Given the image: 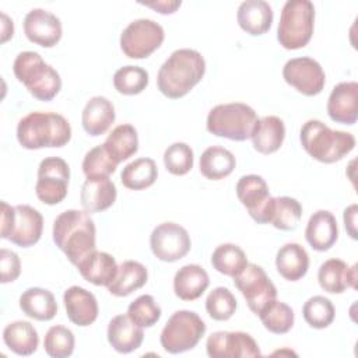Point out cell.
Instances as JSON below:
<instances>
[{
  "label": "cell",
  "mask_w": 358,
  "mask_h": 358,
  "mask_svg": "<svg viewBox=\"0 0 358 358\" xmlns=\"http://www.w3.org/2000/svg\"><path fill=\"white\" fill-rule=\"evenodd\" d=\"M329 117L341 124H354L358 117V84L355 81L338 83L327 99Z\"/></svg>",
  "instance_id": "ac0fdd59"
},
{
  "label": "cell",
  "mask_w": 358,
  "mask_h": 358,
  "mask_svg": "<svg viewBox=\"0 0 358 358\" xmlns=\"http://www.w3.org/2000/svg\"><path fill=\"white\" fill-rule=\"evenodd\" d=\"M145 7H150L159 14H173L182 4L180 0H157V1H147V3H140Z\"/></svg>",
  "instance_id": "7dc6e473"
},
{
  "label": "cell",
  "mask_w": 358,
  "mask_h": 358,
  "mask_svg": "<svg viewBox=\"0 0 358 358\" xmlns=\"http://www.w3.org/2000/svg\"><path fill=\"white\" fill-rule=\"evenodd\" d=\"M117 267L119 266L112 255L98 250L91 252L77 264L81 277L98 287H108L115 280Z\"/></svg>",
  "instance_id": "cb8c5ba5"
},
{
  "label": "cell",
  "mask_w": 358,
  "mask_h": 358,
  "mask_svg": "<svg viewBox=\"0 0 358 358\" xmlns=\"http://www.w3.org/2000/svg\"><path fill=\"white\" fill-rule=\"evenodd\" d=\"M42 229L43 217L36 208L28 204L14 206L11 228L7 238L11 243L20 248L34 246L41 239Z\"/></svg>",
  "instance_id": "e0dca14e"
},
{
  "label": "cell",
  "mask_w": 358,
  "mask_h": 358,
  "mask_svg": "<svg viewBox=\"0 0 358 358\" xmlns=\"http://www.w3.org/2000/svg\"><path fill=\"white\" fill-rule=\"evenodd\" d=\"M63 302L67 317L80 327L92 324L98 317V302L92 292L83 287L71 285L63 294Z\"/></svg>",
  "instance_id": "d6986e66"
},
{
  "label": "cell",
  "mask_w": 358,
  "mask_h": 358,
  "mask_svg": "<svg viewBox=\"0 0 358 358\" xmlns=\"http://www.w3.org/2000/svg\"><path fill=\"white\" fill-rule=\"evenodd\" d=\"M13 71L15 78L25 85L28 92L38 101H52L62 90L59 73L43 62L39 53L25 50L17 55Z\"/></svg>",
  "instance_id": "5b68a950"
},
{
  "label": "cell",
  "mask_w": 358,
  "mask_h": 358,
  "mask_svg": "<svg viewBox=\"0 0 358 358\" xmlns=\"http://www.w3.org/2000/svg\"><path fill=\"white\" fill-rule=\"evenodd\" d=\"M206 333V323L192 310H176L165 323L159 343L169 354H180L194 348Z\"/></svg>",
  "instance_id": "ba28073f"
},
{
  "label": "cell",
  "mask_w": 358,
  "mask_h": 358,
  "mask_svg": "<svg viewBox=\"0 0 358 358\" xmlns=\"http://www.w3.org/2000/svg\"><path fill=\"white\" fill-rule=\"evenodd\" d=\"M102 145L117 164L123 162L133 157L138 150L137 130L129 123L119 124L109 133Z\"/></svg>",
  "instance_id": "836d02e7"
},
{
  "label": "cell",
  "mask_w": 358,
  "mask_h": 358,
  "mask_svg": "<svg viewBox=\"0 0 358 358\" xmlns=\"http://www.w3.org/2000/svg\"><path fill=\"white\" fill-rule=\"evenodd\" d=\"M278 274L288 281L301 280L309 268V256L303 246L295 242L282 245L275 256Z\"/></svg>",
  "instance_id": "f1b7e54d"
},
{
  "label": "cell",
  "mask_w": 358,
  "mask_h": 358,
  "mask_svg": "<svg viewBox=\"0 0 358 358\" xmlns=\"http://www.w3.org/2000/svg\"><path fill=\"white\" fill-rule=\"evenodd\" d=\"M148 280V271L144 264L136 260H126L117 267L115 280L108 285V291L115 296H127L140 289Z\"/></svg>",
  "instance_id": "4dcf8cb0"
},
{
  "label": "cell",
  "mask_w": 358,
  "mask_h": 358,
  "mask_svg": "<svg viewBox=\"0 0 358 358\" xmlns=\"http://www.w3.org/2000/svg\"><path fill=\"white\" fill-rule=\"evenodd\" d=\"M236 298L227 287L214 288L206 298V310L214 320L224 322L232 317L236 310Z\"/></svg>",
  "instance_id": "60d3db41"
},
{
  "label": "cell",
  "mask_w": 358,
  "mask_h": 358,
  "mask_svg": "<svg viewBox=\"0 0 358 358\" xmlns=\"http://www.w3.org/2000/svg\"><path fill=\"white\" fill-rule=\"evenodd\" d=\"M117 196L115 183L106 178H87L81 186L80 203L87 213H101L113 206Z\"/></svg>",
  "instance_id": "44dd1931"
},
{
  "label": "cell",
  "mask_w": 358,
  "mask_h": 358,
  "mask_svg": "<svg viewBox=\"0 0 358 358\" xmlns=\"http://www.w3.org/2000/svg\"><path fill=\"white\" fill-rule=\"evenodd\" d=\"M234 284L243 295L249 309L257 316L271 301L277 299V288L266 271L255 264L248 266L234 277Z\"/></svg>",
  "instance_id": "30bf717a"
},
{
  "label": "cell",
  "mask_w": 358,
  "mask_h": 358,
  "mask_svg": "<svg viewBox=\"0 0 358 358\" xmlns=\"http://www.w3.org/2000/svg\"><path fill=\"white\" fill-rule=\"evenodd\" d=\"M20 309L31 319L48 322L56 316L57 303L55 295L49 289L32 287L21 294Z\"/></svg>",
  "instance_id": "f546056e"
},
{
  "label": "cell",
  "mask_w": 358,
  "mask_h": 358,
  "mask_svg": "<svg viewBox=\"0 0 358 358\" xmlns=\"http://www.w3.org/2000/svg\"><path fill=\"white\" fill-rule=\"evenodd\" d=\"M0 271L1 284L15 281L21 274V262L15 252L3 248L0 250Z\"/></svg>",
  "instance_id": "bcb514c9"
},
{
  "label": "cell",
  "mask_w": 358,
  "mask_h": 358,
  "mask_svg": "<svg viewBox=\"0 0 358 358\" xmlns=\"http://www.w3.org/2000/svg\"><path fill=\"white\" fill-rule=\"evenodd\" d=\"M150 248L152 255L162 262H176L185 257L190 248L192 241L187 231L176 222H162L157 225L150 236Z\"/></svg>",
  "instance_id": "4fadbf2b"
},
{
  "label": "cell",
  "mask_w": 358,
  "mask_h": 358,
  "mask_svg": "<svg viewBox=\"0 0 358 358\" xmlns=\"http://www.w3.org/2000/svg\"><path fill=\"white\" fill-rule=\"evenodd\" d=\"M315 28V6L309 0H288L282 6L277 39L284 49L305 48Z\"/></svg>",
  "instance_id": "52a82bcc"
},
{
  "label": "cell",
  "mask_w": 358,
  "mask_h": 358,
  "mask_svg": "<svg viewBox=\"0 0 358 358\" xmlns=\"http://www.w3.org/2000/svg\"><path fill=\"white\" fill-rule=\"evenodd\" d=\"M266 330L274 334H285L294 326V310L291 306L281 301H271L257 315Z\"/></svg>",
  "instance_id": "74e56055"
},
{
  "label": "cell",
  "mask_w": 358,
  "mask_h": 358,
  "mask_svg": "<svg viewBox=\"0 0 358 358\" xmlns=\"http://www.w3.org/2000/svg\"><path fill=\"white\" fill-rule=\"evenodd\" d=\"M334 306L331 301L322 295L310 296L302 306L305 322L313 329H326L334 320Z\"/></svg>",
  "instance_id": "ab89813d"
},
{
  "label": "cell",
  "mask_w": 358,
  "mask_h": 358,
  "mask_svg": "<svg viewBox=\"0 0 358 358\" xmlns=\"http://www.w3.org/2000/svg\"><path fill=\"white\" fill-rule=\"evenodd\" d=\"M117 168V162L106 152L105 147L91 148L83 159V172L87 178H106Z\"/></svg>",
  "instance_id": "7bdbcfd3"
},
{
  "label": "cell",
  "mask_w": 358,
  "mask_h": 358,
  "mask_svg": "<svg viewBox=\"0 0 358 358\" xmlns=\"http://www.w3.org/2000/svg\"><path fill=\"white\" fill-rule=\"evenodd\" d=\"M206 350L211 358L262 357L257 343L245 331H215L208 336Z\"/></svg>",
  "instance_id": "9a60e30c"
},
{
  "label": "cell",
  "mask_w": 358,
  "mask_h": 358,
  "mask_svg": "<svg viewBox=\"0 0 358 358\" xmlns=\"http://www.w3.org/2000/svg\"><path fill=\"white\" fill-rule=\"evenodd\" d=\"M14 34V25H13V20H10L7 17V14L1 13V39L0 42L4 43L7 42Z\"/></svg>",
  "instance_id": "f907efd6"
},
{
  "label": "cell",
  "mask_w": 358,
  "mask_h": 358,
  "mask_svg": "<svg viewBox=\"0 0 358 358\" xmlns=\"http://www.w3.org/2000/svg\"><path fill=\"white\" fill-rule=\"evenodd\" d=\"M208 285V274L199 264L182 266L173 277L175 295L182 301H194L200 298Z\"/></svg>",
  "instance_id": "83f0119b"
},
{
  "label": "cell",
  "mask_w": 358,
  "mask_h": 358,
  "mask_svg": "<svg viewBox=\"0 0 358 358\" xmlns=\"http://www.w3.org/2000/svg\"><path fill=\"white\" fill-rule=\"evenodd\" d=\"M71 138L69 120L53 112H31L17 124V140L22 148L63 147Z\"/></svg>",
  "instance_id": "3957f363"
},
{
  "label": "cell",
  "mask_w": 358,
  "mask_h": 358,
  "mask_svg": "<svg viewBox=\"0 0 358 358\" xmlns=\"http://www.w3.org/2000/svg\"><path fill=\"white\" fill-rule=\"evenodd\" d=\"M282 77L287 84L306 96L320 94L326 84V74L319 62L306 56L289 59L282 67Z\"/></svg>",
  "instance_id": "5bb4252c"
},
{
  "label": "cell",
  "mask_w": 358,
  "mask_h": 358,
  "mask_svg": "<svg viewBox=\"0 0 358 358\" xmlns=\"http://www.w3.org/2000/svg\"><path fill=\"white\" fill-rule=\"evenodd\" d=\"M74 334L70 329L64 326H52L43 340L45 351L52 358H67L74 351Z\"/></svg>",
  "instance_id": "b9f144b4"
},
{
  "label": "cell",
  "mask_w": 358,
  "mask_h": 358,
  "mask_svg": "<svg viewBox=\"0 0 358 358\" xmlns=\"http://www.w3.org/2000/svg\"><path fill=\"white\" fill-rule=\"evenodd\" d=\"M273 8L264 0H246L241 3L236 13L238 25L249 35L266 34L273 22Z\"/></svg>",
  "instance_id": "d4e9b609"
},
{
  "label": "cell",
  "mask_w": 358,
  "mask_h": 358,
  "mask_svg": "<svg viewBox=\"0 0 358 358\" xmlns=\"http://www.w3.org/2000/svg\"><path fill=\"white\" fill-rule=\"evenodd\" d=\"M235 155L220 145L206 148L200 157V173L210 180H221L232 173L235 169Z\"/></svg>",
  "instance_id": "d6a6232c"
},
{
  "label": "cell",
  "mask_w": 358,
  "mask_h": 358,
  "mask_svg": "<svg viewBox=\"0 0 358 358\" xmlns=\"http://www.w3.org/2000/svg\"><path fill=\"white\" fill-rule=\"evenodd\" d=\"M355 222H357V204H351L344 210V225L348 232V235L352 239H357V229H355Z\"/></svg>",
  "instance_id": "681fc988"
},
{
  "label": "cell",
  "mask_w": 358,
  "mask_h": 358,
  "mask_svg": "<svg viewBox=\"0 0 358 358\" xmlns=\"http://www.w3.org/2000/svg\"><path fill=\"white\" fill-rule=\"evenodd\" d=\"M106 337L115 351L129 354L141 345L144 331L127 315H117L109 322Z\"/></svg>",
  "instance_id": "603a6c76"
},
{
  "label": "cell",
  "mask_w": 358,
  "mask_h": 358,
  "mask_svg": "<svg viewBox=\"0 0 358 358\" xmlns=\"http://www.w3.org/2000/svg\"><path fill=\"white\" fill-rule=\"evenodd\" d=\"M211 266L221 274L236 277L246 266V253L235 243H222L211 255Z\"/></svg>",
  "instance_id": "d590c367"
},
{
  "label": "cell",
  "mask_w": 358,
  "mask_h": 358,
  "mask_svg": "<svg viewBox=\"0 0 358 358\" xmlns=\"http://www.w3.org/2000/svg\"><path fill=\"white\" fill-rule=\"evenodd\" d=\"M148 85V73L140 66H123L113 74V87L119 94L137 95Z\"/></svg>",
  "instance_id": "f35d334b"
},
{
  "label": "cell",
  "mask_w": 358,
  "mask_h": 358,
  "mask_svg": "<svg viewBox=\"0 0 358 358\" xmlns=\"http://www.w3.org/2000/svg\"><path fill=\"white\" fill-rule=\"evenodd\" d=\"M164 28L150 18L131 21L120 35V49L130 59H147L164 42Z\"/></svg>",
  "instance_id": "9c48e42d"
},
{
  "label": "cell",
  "mask_w": 358,
  "mask_h": 358,
  "mask_svg": "<svg viewBox=\"0 0 358 358\" xmlns=\"http://www.w3.org/2000/svg\"><path fill=\"white\" fill-rule=\"evenodd\" d=\"M53 242L77 266L95 249V222L84 210H66L53 221Z\"/></svg>",
  "instance_id": "7a4b0ae2"
},
{
  "label": "cell",
  "mask_w": 358,
  "mask_h": 358,
  "mask_svg": "<svg viewBox=\"0 0 358 358\" xmlns=\"http://www.w3.org/2000/svg\"><path fill=\"white\" fill-rule=\"evenodd\" d=\"M161 308L152 295H140L127 308V316L140 327H151L161 317Z\"/></svg>",
  "instance_id": "ee69618b"
},
{
  "label": "cell",
  "mask_w": 358,
  "mask_h": 358,
  "mask_svg": "<svg viewBox=\"0 0 358 358\" xmlns=\"http://www.w3.org/2000/svg\"><path fill=\"white\" fill-rule=\"evenodd\" d=\"M302 217L301 203L289 196L274 197L270 224L280 231H294Z\"/></svg>",
  "instance_id": "8d00e7d4"
},
{
  "label": "cell",
  "mask_w": 358,
  "mask_h": 358,
  "mask_svg": "<svg viewBox=\"0 0 358 358\" xmlns=\"http://www.w3.org/2000/svg\"><path fill=\"white\" fill-rule=\"evenodd\" d=\"M157 164L151 158H137L127 164L122 173L120 180L124 187L130 190H143L152 186L157 180Z\"/></svg>",
  "instance_id": "e575fe53"
},
{
  "label": "cell",
  "mask_w": 358,
  "mask_h": 358,
  "mask_svg": "<svg viewBox=\"0 0 358 358\" xmlns=\"http://www.w3.org/2000/svg\"><path fill=\"white\" fill-rule=\"evenodd\" d=\"M24 34L29 42L42 48H53L62 39L59 17L43 8H32L24 18Z\"/></svg>",
  "instance_id": "2e32d148"
},
{
  "label": "cell",
  "mask_w": 358,
  "mask_h": 358,
  "mask_svg": "<svg viewBox=\"0 0 358 358\" xmlns=\"http://www.w3.org/2000/svg\"><path fill=\"white\" fill-rule=\"evenodd\" d=\"M235 190L241 204L257 224L270 222L274 197L270 196L268 186L260 175H243L239 178Z\"/></svg>",
  "instance_id": "7c38bea8"
},
{
  "label": "cell",
  "mask_w": 358,
  "mask_h": 358,
  "mask_svg": "<svg viewBox=\"0 0 358 358\" xmlns=\"http://www.w3.org/2000/svg\"><path fill=\"white\" fill-rule=\"evenodd\" d=\"M70 179L69 164L60 157H48L41 161L38 168V180L35 185L36 197L48 204L55 206L67 196Z\"/></svg>",
  "instance_id": "8fae6325"
},
{
  "label": "cell",
  "mask_w": 358,
  "mask_h": 358,
  "mask_svg": "<svg viewBox=\"0 0 358 358\" xmlns=\"http://www.w3.org/2000/svg\"><path fill=\"white\" fill-rule=\"evenodd\" d=\"M193 150L186 143H173L164 152V165L175 176L186 175L193 168Z\"/></svg>",
  "instance_id": "f6af8a7d"
},
{
  "label": "cell",
  "mask_w": 358,
  "mask_h": 358,
  "mask_svg": "<svg viewBox=\"0 0 358 358\" xmlns=\"http://www.w3.org/2000/svg\"><path fill=\"white\" fill-rule=\"evenodd\" d=\"M303 150L316 161L333 164L355 148V137L343 130H333L317 119L305 122L299 131Z\"/></svg>",
  "instance_id": "277c9868"
},
{
  "label": "cell",
  "mask_w": 358,
  "mask_h": 358,
  "mask_svg": "<svg viewBox=\"0 0 358 358\" xmlns=\"http://www.w3.org/2000/svg\"><path fill=\"white\" fill-rule=\"evenodd\" d=\"M13 211H14V207H11L6 201H1V238L3 239L8 238L11 221H13Z\"/></svg>",
  "instance_id": "c3c4849f"
},
{
  "label": "cell",
  "mask_w": 358,
  "mask_h": 358,
  "mask_svg": "<svg viewBox=\"0 0 358 358\" xmlns=\"http://www.w3.org/2000/svg\"><path fill=\"white\" fill-rule=\"evenodd\" d=\"M3 341L8 350L17 355H31L36 351L39 336L34 324L25 320L8 323L3 330Z\"/></svg>",
  "instance_id": "1f68e13d"
},
{
  "label": "cell",
  "mask_w": 358,
  "mask_h": 358,
  "mask_svg": "<svg viewBox=\"0 0 358 358\" xmlns=\"http://www.w3.org/2000/svg\"><path fill=\"white\" fill-rule=\"evenodd\" d=\"M257 119L255 109L243 102L220 103L208 112L206 127L217 137L245 141L250 138Z\"/></svg>",
  "instance_id": "8992f818"
},
{
  "label": "cell",
  "mask_w": 358,
  "mask_h": 358,
  "mask_svg": "<svg viewBox=\"0 0 358 358\" xmlns=\"http://www.w3.org/2000/svg\"><path fill=\"white\" fill-rule=\"evenodd\" d=\"M305 239L310 248L317 252L329 250L338 239L336 217L327 210H317L313 213L306 224Z\"/></svg>",
  "instance_id": "7402d4cb"
},
{
  "label": "cell",
  "mask_w": 358,
  "mask_h": 358,
  "mask_svg": "<svg viewBox=\"0 0 358 358\" xmlns=\"http://www.w3.org/2000/svg\"><path fill=\"white\" fill-rule=\"evenodd\" d=\"M113 103L101 95L90 98L81 113V123L87 134L98 137L105 134L115 122Z\"/></svg>",
  "instance_id": "484cf974"
},
{
  "label": "cell",
  "mask_w": 358,
  "mask_h": 358,
  "mask_svg": "<svg viewBox=\"0 0 358 358\" xmlns=\"http://www.w3.org/2000/svg\"><path fill=\"white\" fill-rule=\"evenodd\" d=\"M206 73V60L194 49H178L162 63L157 76V85L162 95L179 99L197 85Z\"/></svg>",
  "instance_id": "6da1fadb"
},
{
  "label": "cell",
  "mask_w": 358,
  "mask_h": 358,
  "mask_svg": "<svg viewBox=\"0 0 358 358\" xmlns=\"http://www.w3.org/2000/svg\"><path fill=\"white\" fill-rule=\"evenodd\" d=\"M317 281L329 294H343L347 288H357V264L348 266L341 259H329L320 264Z\"/></svg>",
  "instance_id": "ffe728a7"
},
{
  "label": "cell",
  "mask_w": 358,
  "mask_h": 358,
  "mask_svg": "<svg viewBox=\"0 0 358 358\" xmlns=\"http://www.w3.org/2000/svg\"><path fill=\"white\" fill-rule=\"evenodd\" d=\"M253 148L260 154H273L282 145L285 138V124L278 116H264L256 120L252 131Z\"/></svg>",
  "instance_id": "4316f807"
}]
</instances>
